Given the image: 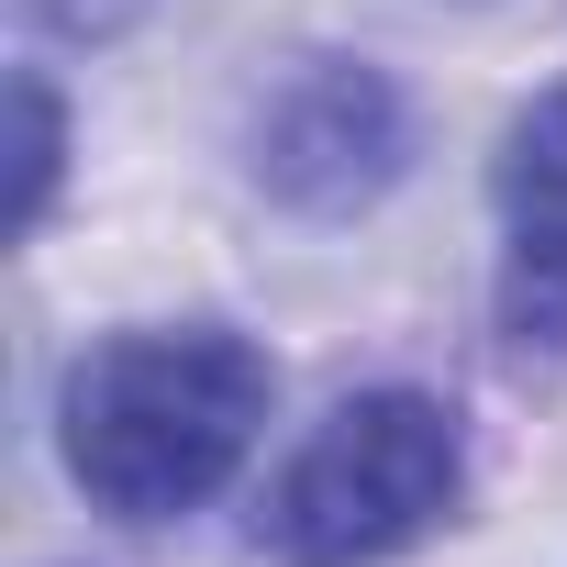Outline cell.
I'll list each match as a JSON object with an SVG mask.
<instances>
[{"mask_svg": "<svg viewBox=\"0 0 567 567\" xmlns=\"http://www.w3.org/2000/svg\"><path fill=\"white\" fill-rule=\"evenodd\" d=\"M267 357L223 323H145V334H112L68 368L56 390V445H68V478L112 512V523H178L200 512L256 423H267Z\"/></svg>", "mask_w": 567, "mask_h": 567, "instance_id": "cell-1", "label": "cell"}, {"mask_svg": "<svg viewBox=\"0 0 567 567\" xmlns=\"http://www.w3.org/2000/svg\"><path fill=\"white\" fill-rule=\"evenodd\" d=\"M467 489V434L434 390H357L312 423V445L267 478L256 545L278 567H390Z\"/></svg>", "mask_w": 567, "mask_h": 567, "instance_id": "cell-2", "label": "cell"}, {"mask_svg": "<svg viewBox=\"0 0 567 567\" xmlns=\"http://www.w3.org/2000/svg\"><path fill=\"white\" fill-rule=\"evenodd\" d=\"M245 167L267 200H290L312 223H346L401 189L412 167V101L368 56H301L245 123Z\"/></svg>", "mask_w": 567, "mask_h": 567, "instance_id": "cell-3", "label": "cell"}, {"mask_svg": "<svg viewBox=\"0 0 567 567\" xmlns=\"http://www.w3.org/2000/svg\"><path fill=\"white\" fill-rule=\"evenodd\" d=\"M489 200H501V323L523 346H567V90L512 112Z\"/></svg>", "mask_w": 567, "mask_h": 567, "instance_id": "cell-4", "label": "cell"}, {"mask_svg": "<svg viewBox=\"0 0 567 567\" xmlns=\"http://www.w3.org/2000/svg\"><path fill=\"white\" fill-rule=\"evenodd\" d=\"M56 178H68V112H56V90L23 68V79H12V234H34V223L56 212Z\"/></svg>", "mask_w": 567, "mask_h": 567, "instance_id": "cell-5", "label": "cell"}]
</instances>
